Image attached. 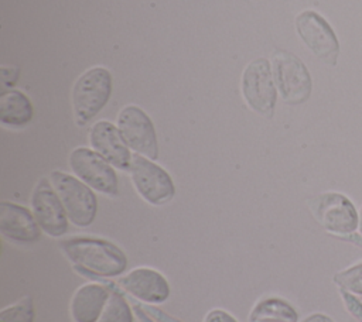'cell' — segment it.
I'll return each mask as SVG.
<instances>
[{
	"mask_svg": "<svg viewBox=\"0 0 362 322\" xmlns=\"http://www.w3.org/2000/svg\"><path fill=\"white\" fill-rule=\"evenodd\" d=\"M59 250L72 267L85 275L113 278L123 275L127 268L126 253L106 239L72 236L59 242Z\"/></svg>",
	"mask_w": 362,
	"mask_h": 322,
	"instance_id": "6da1fadb",
	"label": "cell"
},
{
	"mask_svg": "<svg viewBox=\"0 0 362 322\" xmlns=\"http://www.w3.org/2000/svg\"><path fill=\"white\" fill-rule=\"evenodd\" d=\"M307 206L327 233L345 240L358 232V209L345 193L325 191L308 198Z\"/></svg>",
	"mask_w": 362,
	"mask_h": 322,
	"instance_id": "7a4b0ae2",
	"label": "cell"
},
{
	"mask_svg": "<svg viewBox=\"0 0 362 322\" xmlns=\"http://www.w3.org/2000/svg\"><path fill=\"white\" fill-rule=\"evenodd\" d=\"M112 93V75L106 68L85 71L72 88V112L76 126L88 124L107 103Z\"/></svg>",
	"mask_w": 362,
	"mask_h": 322,
	"instance_id": "3957f363",
	"label": "cell"
},
{
	"mask_svg": "<svg viewBox=\"0 0 362 322\" xmlns=\"http://www.w3.org/2000/svg\"><path fill=\"white\" fill-rule=\"evenodd\" d=\"M49 181L65 208L69 222L76 227L90 226L98 213V199L92 188L78 177L58 169L49 172Z\"/></svg>",
	"mask_w": 362,
	"mask_h": 322,
	"instance_id": "277c9868",
	"label": "cell"
},
{
	"mask_svg": "<svg viewBox=\"0 0 362 322\" xmlns=\"http://www.w3.org/2000/svg\"><path fill=\"white\" fill-rule=\"evenodd\" d=\"M129 172L134 189L147 203L161 206L174 198L175 186L173 178L153 160L134 154Z\"/></svg>",
	"mask_w": 362,
	"mask_h": 322,
	"instance_id": "5b68a950",
	"label": "cell"
},
{
	"mask_svg": "<svg viewBox=\"0 0 362 322\" xmlns=\"http://www.w3.org/2000/svg\"><path fill=\"white\" fill-rule=\"evenodd\" d=\"M296 28L307 48L322 62L337 66L339 41L331 24L317 11L304 10L296 17Z\"/></svg>",
	"mask_w": 362,
	"mask_h": 322,
	"instance_id": "8992f818",
	"label": "cell"
},
{
	"mask_svg": "<svg viewBox=\"0 0 362 322\" xmlns=\"http://www.w3.org/2000/svg\"><path fill=\"white\" fill-rule=\"evenodd\" d=\"M273 78L283 100L288 105L304 103L311 95L313 80L307 66L287 51H277L274 54Z\"/></svg>",
	"mask_w": 362,
	"mask_h": 322,
	"instance_id": "52a82bcc",
	"label": "cell"
},
{
	"mask_svg": "<svg viewBox=\"0 0 362 322\" xmlns=\"http://www.w3.org/2000/svg\"><path fill=\"white\" fill-rule=\"evenodd\" d=\"M240 89L247 106L260 116L272 117L276 106V88L269 61L257 58L242 73Z\"/></svg>",
	"mask_w": 362,
	"mask_h": 322,
	"instance_id": "ba28073f",
	"label": "cell"
},
{
	"mask_svg": "<svg viewBox=\"0 0 362 322\" xmlns=\"http://www.w3.org/2000/svg\"><path fill=\"white\" fill-rule=\"evenodd\" d=\"M68 164L75 177L92 189L107 196L117 195L119 182L113 167L93 150L74 148L68 157Z\"/></svg>",
	"mask_w": 362,
	"mask_h": 322,
	"instance_id": "9c48e42d",
	"label": "cell"
},
{
	"mask_svg": "<svg viewBox=\"0 0 362 322\" xmlns=\"http://www.w3.org/2000/svg\"><path fill=\"white\" fill-rule=\"evenodd\" d=\"M117 129L124 143L136 154L153 161L158 158V141L154 124L139 106L127 105L119 112Z\"/></svg>",
	"mask_w": 362,
	"mask_h": 322,
	"instance_id": "30bf717a",
	"label": "cell"
},
{
	"mask_svg": "<svg viewBox=\"0 0 362 322\" xmlns=\"http://www.w3.org/2000/svg\"><path fill=\"white\" fill-rule=\"evenodd\" d=\"M31 212L42 233L49 237L66 234L69 219L51 181L40 178L31 193Z\"/></svg>",
	"mask_w": 362,
	"mask_h": 322,
	"instance_id": "8fae6325",
	"label": "cell"
},
{
	"mask_svg": "<svg viewBox=\"0 0 362 322\" xmlns=\"http://www.w3.org/2000/svg\"><path fill=\"white\" fill-rule=\"evenodd\" d=\"M117 285L122 291L147 305L163 304L171 294L165 275L151 267H136L130 270L117 280Z\"/></svg>",
	"mask_w": 362,
	"mask_h": 322,
	"instance_id": "7c38bea8",
	"label": "cell"
},
{
	"mask_svg": "<svg viewBox=\"0 0 362 322\" xmlns=\"http://www.w3.org/2000/svg\"><path fill=\"white\" fill-rule=\"evenodd\" d=\"M33 212L14 202H0V234L14 244H34L41 239Z\"/></svg>",
	"mask_w": 362,
	"mask_h": 322,
	"instance_id": "4fadbf2b",
	"label": "cell"
},
{
	"mask_svg": "<svg viewBox=\"0 0 362 322\" xmlns=\"http://www.w3.org/2000/svg\"><path fill=\"white\" fill-rule=\"evenodd\" d=\"M89 144L95 153L105 158L112 167L129 171L132 154L117 126L107 120L96 121L89 130Z\"/></svg>",
	"mask_w": 362,
	"mask_h": 322,
	"instance_id": "5bb4252c",
	"label": "cell"
},
{
	"mask_svg": "<svg viewBox=\"0 0 362 322\" xmlns=\"http://www.w3.org/2000/svg\"><path fill=\"white\" fill-rule=\"evenodd\" d=\"M110 292V288L98 282H86L78 287L69 301L72 322H98Z\"/></svg>",
	"mask_w": 362,
	"mask_h": 322,
	"instance_id": "9a60e30c",
	"label": "cell"
},
{
	"mask_svg": "<svg viewBox=\"0 0 362 322\" xmlns=\"http://www.w3.org/2000/svg\"><path fill=\"white\" fill-rule=\"evenodd\" d=\"M34 117L30 99L20 90H6L0 96V123L4 127H25Z\"/></svg>",
	"mask_w": 362,
	"mask_h": 322,
	"instance_id": "2e32d148",
	"label": "cell"
},
{
	"mask_svg": "<svg viewBox=\"0 0 362 322\" xmlns=\"http://www.w3.org/2000/svg\"><path fill=\"white\" fill-rule=\"evenodd\" d=\"M249 322L273 321V322H298L297 309L281 297H264L259 299L247 316Z\"/></svg>",
	"mask_w": 362,
	"mask_h": 322,
	"instance_id": "e0dca14e",
	"label": "cell"
},
{
	"mask_svg": "<svg viewBox=\"0 0 362 322\" xmlns=\"http://www.w3.org/2000/svg\"><path fill=\"white\" fill-rule=\"evenodd\" d=\"M98 322H134V309L120 290H112Z\"/></svg>",
	"mask_w": 362,
	"mask_h": 322,
	"instance_id": "ac0fdd59",
	"label": "cell"
},
{
	"mask_svg": "<svg viewBox=\"0 0 362 322\" xmlns=\"http://www.w3.org/2000/svg\"><path fill=\"white\" fill-rule=\"evenodd\" d=\"M332 281L338 290L355 297H362V260L337 271Z\"/></svg>",
	"mask_w": 362,
	"mask_h": 322,
	"instance_id": "d6986e66",
	"label": "cell"
},
{
	"mask_svg": "<svg viewBox=\"0 0 362 322\" xmlns=\"http://www.w3.org/2000/svg\"><path fill=\"white\" fill-rule=\"evenodd\" d=\"M35 305L30 295L18 298L16 302L0 311V322H34Z\"/></svg>",
	"mask_w": 362,
	"mask_h": 322,
	"instance_id": "ffe728a7",
	"label": "cell"
},
{
	"mask_svg": "<svg viewBox=\"0 0 362 322\" xmlns=\"http://www.w3.org/2000/svg\"><path fill=\"white\" fill-rule=\"evenodd\" d=\"M204 322H238V321L228 311L222 308H214L205 314Z\"/></svg>",
	"mask_w": 362,
	"mask_h": 322,
	"instance_id": "44dd1931",
	"label": "cell"
},
{
	"mask_svg": "<svg viewBox=\"0 0 362 322\" xmlns=\"http://www.w3.org/2000/svg\"><path fill=\"white\" fill-rule=\"evenodd\" d=\"M298 322H335L329 315L322 314V312H314L307 315L305 318L300 319Z\"/></svg>",
	"mask_w": 362,
	"mask_h": 322,
	"instance_id": "7402d4cb",
	"label": "cell"
},
{
	"mask_svg": "<svg viewBox=\"0 0 362 322\" xmlns=\"http://www.w3.org/2000/svg\"><path fill=\"white\" fill-rule=\"evenodd\" d=\"M17 76H18V69H17V68H11L10 75H7V72H4V71L1 69V80H3V86L14 85V82L17 80Z\"/></svg>",
	"mask_w": 362,
	"mask_h": 322,
	"instance_id": "603a6c76",
	"label": "cell"
},
{
	"mask_svg": "<svg viewBox=\"0 0 362 322\" xmlns=\"http://www.w3.org/2000/svg\"><path fill=\"white\" fill-rule=\"evenodd\" d=\"M133 309H134V314H136V316L139 318L140 322H154V321L148 316V314L144 311V308L140 306L139 304L133 305Z\"/></svg>",
	"mask_w": 362,
	"mask_h": 322,
	"instance_id": "cb8c5ba5",
	"label": "cell"
},
{
	"mask_svg": "<svg viewBox=\"0 0 362 322\" xmlns=\"http://www.w3.org/2000/svg\"><path fill=\"white\" fill-rule=\"evenodd\" d=\"M358 217H359V220H358V233L362 237V205L358 209Z\"/></svg>",
	"mask_w": 362,
	"mask_h": 322,
	"instance_id": "d4e9b609",
	"label": "cell"
},
{
	"mask_svg": "<svg viewBox=\"0 0 362 322\" xmlns=\"http://www.w3.org/2000/svg\"><path fill=\"white\" fill-rule=\"evenodd\" d=\"M259 322H273V321H259Z\"/></svg>",
	"mask_w": 362,
	"mask_h": 322,
	"instance_id": "484cf974",
	"label": "cell"
}]
</instances>
